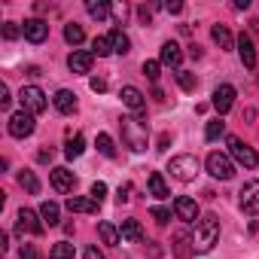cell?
Listing matches in <instances>:
<instances>
[{"instance_id":"obj_26","label":"cell","mask_w":259,"mask_h":259,"mask_svg":"<svg viewBox=\"0 0 259 259\" xmlns=\"http://www.w3.org/2000/svg\"><path fill=\"white\" fill-rule=\"evenodd\" d=\"M98 235H101V241H104V244H110V247H116V244H119V232H116V226H113V223H98Z\"/></svg>"},{"instance_id":"obj_36","label":"cell","mask_w":259,"mask_h":259,"mask_svg":"<svg viewBox=\"0 0 259 259\" xmlns=\"http://www.w3.org/2000/svg\"><path fill=\"white\" fill-rule=\"evenodd\" d=\"M159 70H162V61H144V73L156 82L159 79Z\"/></svg>"},{"instance_id":"obj_40","label":"cell","mask_w":259,"mask_h":259,"mask_svg":"<svg viewBox=\"0 0 259 259\" xmlns=\"http://www.w3.org/2000/svg\"><path fill=\"white\" fill-rule=\"evenodd\" d=\"M10 101H13V98H10V85H7V82H0V107L7 110V107H10Z\"/></svg>"},{"instance_id":"obj_23","label":"cell","mask_w":259,"mask_h":259,"mask_svg":"<svg viewBox=\"0 0 259 259\" xmlns=\"http://www.w3.org/2000/svg\"><path fill=\"white\" fill-rule=\"evenodd\" d=\"M82 150H85V138H82V135H70V138H67V147H64V156H67V159H79Z\"/></svg>"},{"instance_id":"obj_10","label":"cell","mask_w":259,"mask_h":259,"mask_svg":"<svg viewBox=\"0 0 259 259\" xmlns=\"http://www.w3.org/2000/svg\"><path fill=\"white\" fill-rule=\"evenodd\" d=\"M210 104H213V110H217L220 116H223V113H229V110H232V104H235V89H232V85H217V89H213V101H210Z\"/></svg>"},{"instance_id":"obj_47","label":"cell","mask_w":259,"mask_h":259,"mask_svg":"<svg viewBox=\"0 0 259 259\" xmlns=\"http://www.w3.org/2000/svg\"><path fill=\"white\" fill-rule=\"evenodd\" d=\"M37 159H40V162H49V159H52V150H40V156H37Z\"/></svg>"},{"instance_id":"obj_20","label":"cell","mask_w":259,"mask_h":259,"mask_svg":"<svg viewBox=\"0 0 259 259\" xmlns=\"http://www.w3.org/2000/svg\"><path fill=\"white\" fill-rule=\"evenodd\" d=\"M210 37H213V43H217L220 49H232V46H235V37H232V31H229L226 25H213V28H210Z\"/></svg>"},{"instance_id":"obj_28","label":"cell","mask_w":259,"mask_h":259,"mask_svg":"<svg viewBox=\"0 0 259 259\" xmlns=\"http://www.w3.org/2000/svg\"><path fill=\"white\" fill-rule=\"evenodd\" d=\"M85 10H89V16H92V19H98V22H107V19H110V13H113L107 4H101V0H98V4H95V0H89V7H85Z\"/></svg>"},{"instance_id":"obj_35","label":"cell","mask_w":259,"mask_h":259,"mask_svg":"<svg viewBox=\"0 0 259 259\" xmlns=\"http://www.w3.org/2000/svg\"><path fill=\"white\" fill-rule=\"evenodd\" d=\"M19 34H25V28H19L16 22H7L4 25V40H16Z\"/></svg>"},{"instance_id":"obj_11","label":"cell","mask_w":259,"mask_h":259,"mask_svg":"<svg viewBox=\"0 0 259 259\" xmlns=\"http://www.w3.org/2000/svg\"><path fill=\"white\" fill-rule=\"evenodd\" d=\"M119 98H122V104H125L128 110H135L138 116H141V113H144V107H147L144 92H141V89H135V85H125V89L119 92Z\"/></svg>"},{"instance_id":"obj_19","label":"cell","mask_w":259,"mask_h":259,"mask_svg":"<svg viewBox=\"0 0 259 259\" xmlns=\"http://www.w3.org/2000/svg\"><path fill=\"white\" fill-rule=\"evenodd\" d=\"M55 110L58 113H73L76 110V95L70 92V89H61V92H55Z\"/></svg>"},{"instance_id":"obj_44","label":"cell","mask_w":259,"mask_h":259,"mask_svg":"<svg viewBox=\"0 0 259 259\" xmlns=\"http://www.w3.org/2000/svg\"><path fill=\"white\" fill-rule=\"evenodd\" d=\"M138 16H141V22H144V25H150V19H153V16H150V10H147V7H141V10H138Z\"/></svg>"},{"instance_id":"obj_16","label":"cell","mask_w":259,"mask_h":259,"mask_svg":"<svg viewBox=\"0 0 259 259\" xmlns=\"http://www.w3.org/2000/svg\"><path fill=\"white\" fill-rule=\"evenodd\" d=\"M98 207H101V201H95L92 195L89 198H82V195H70L67 198V210L70 213H98Z\"/></svg>"},{"instance_id":"obj_37","label":"cell","mask_w":259,"mask_h":259,"mask_svg":"<svg viewBox=\"0 0 259 259\" xmlns=\"http://www.w3.org/2000/svg\"><path fill=\"white\" fill-rule=\"evenodd\" d=\"M153 220H156L159 226H168V220H171V210H168V207H153Z\"/></svg>"},{"instance_id":"obj_1","label":"cell","mask_w":259,"mask_h":259,"mask_svg":"<svg viewBox=\"0 0 259 259\" xmlns=\"http://www.w3.org/2000/svg\"><path fill=\"white\" fill-rule=\"evenodd\" d=\"M217 241H220V220H217L213 213H207V217H201V220L195 223L192 250H198V253H207V250H210Z\"/></svg>"},{"instance_id":"obj_6","label":"cell","mask_w":259,"mask_h":259,"mask_svg":"<svg viewBox=\"0 0 259 259\" xmlns=\"http://www.w3.org/2000/svg\"><path fill=\"white\" fill-rule=\"evenodd\" d=\"M238 201H241V210L256 217L259 213V180H247L238 192Z\"/></svg>"},{"instance_id":"obj_12","label":"cell","mask_w":259,"mask_h":259,"mask_svg":"<svg viewBox=\"0 0 259 259\" xmlns=\"http://www.w3.org/2000/svg\"><path fill=\"white\" fill-rule=\"evenodd\" d=\"M49 180H52V186H55V192H70L73 189V183H76V177H73V171H67V168H52L49 171Z\"/></svg>"},{"instance_id":"obj_22","label":"cell","mask_w":259,"mask_h":259,"mask_svg":"<svg viewBox=\"0 0 259 259\" xmlns=\"http://www.w3.org/2000/svg\"><path fill=\"white\" fill-rule=\"evenodd\" d=\"M150 195H156V198H168L171 195V189H168V183H165V177L159 171L150 174Z\"/></svg>"},{"instance_id":"obj_13","label":"cell","mask_w":259,"mask_h":259,"mask_svg":"<svg viewBox=\"0 0 259 259\" xmlns=\"http://www.w3.org/2000/svg\"><path fill=\"white\" fill-rule=\"evenodd\" d=\"M174 213H177L183 223H198V204H195L192 198H186V195H180V198L174 201Z\"/></svg>"},{"instance_id":"obj_7","label":"cell","mask_w":259,"mask_h":259,"mask_svg":"<svg viewBox=\"0 0 259 259\" xmlns=\"http://www.w3.org/2000/svg\"><path fill=\"white\" fill-rule=\"evenodd\" d=\"M229 153H232V159H235L238 165H244V168H256V165H259L256 150L247 147V144H241L238 138H229Z\"/></svg>"},{"instance_id":"obj_4","label":"cell","mask_w":259,"mask_h":259,"mask_svg":"<svg viewBox=\"0 0 259 259\" xmlns=\"http://www.w3.org/2000/svg\"><path fill=\"white\" fill-rule=\"evenodd\" d=\"M204 165H207V174L217 177V180H232L235 177V165H232V159L226 153H210Z\"/></svg>"},{"instance_id":"obj_30","label":"cell","mask_w":259,"mask_h":259,"mask_svg":"<svg viewBox=\"0 0 259 259\" xmlns=\"http://www.w3.org/2000/svg\"><path fill=\"white\" fill-rule=\"evenodd\" d=\"M110 52H113V43H110V37H95V40H92V55L104 58V55H110Z\"/></svg>"},{"instance_id":"obj_45","label":"cell","mask_w":259,"mask_h":259,"mask_svg":"<svg viewBox=\"0 0 259 259\" xmlns=\"http://www.w3.org/2000/svg\"><path fill=\"white\" fill-rule=\"evenodd\" d=\"M168 144H171V135H162V138H159V150L165 153V150H168Z\"/></svg>"},{"instance_id":"obj_29","label":"cell","mask_w":259,"mask_h":259,"mask_svg":"<svg viewBox=\"0 0 259 259\" xmlns=\"http://www.w3.org/2000/svg\"><path fill=\"white\" fill-rule=\"evenodd\" d=\"M19 183H22V189H28L31 195H37V192H40V180H37V174H34V171H22V174H19Z\"/></svg>"},{"instance_id":"obj_38","label":"cell","mask_w":259,"mask_h":259,"mask_svg":"<svg viewBox=\"0 0 259 259\" xmlns=\"http://www.w3.org/2000/svg\"><path fill=\"white\" fill-rule=\"evenodd\" d=\"M104 195H107V183H101V180L92 183V198L95 201H104Z\"/></svg>"},{"instance_id":"obj_21","label":"cell","mask_w":259,"mask_h":259,"mask_svg":"<svg viewBox=\"0 0 259 259\" xmlns=\"http://www.w3.org/2000/svg\"><path fill=\"white\" fill-rule=\"evenodd\" d=\"M110 37V43H113V52H119V55H128V52H132V40H128V34L125 31H110L107 34Z\"/></svg>"},{"instance_id":"obj_43","label":"cell","mask_w":259,"mask_h":259,"mask_svg":"<svg viewBox=\"0 0 259 259\" xmlns=\"http://www.w3.org/2000/svg\"><path fill=\"white\" fill-rule=\"evenodd\" d=\"M82 259H104V253L98 250V247H85V256Z\"/></svg>"},{"instance_id":"obj_2","label":"cell","mask_w":259,"mask_h":259,"mask_svg":"<svg viewBox=\"0 0 259 259\" xmlns=\"http://www.w3.org/2000/svg\"><path fill=\"white\" fill-rule=\"evenodd\" d=\"M119 128H122V141H125V147L128 150H135V153H144L147 150V122L138 116V119H122L119 122Z\"/></svg>"},{"instance_id":"obj_39","label":"cell","mask_w":259,"mask_h":259,"mask_svg":"<svg viewBox=\"0 0 259 259\" xmlns=\"http://www.w3.org/2000/svg\"><path fill=\"white\" fill-rule=\"evenodd\" d=\"M128 198H132V183H122V186H119V192H116V201H119V204H125Z\"/></svg>"},{"instance_id":"obj_17","label":"cell","mask_w":259,"mask_h":259,"mask_svg":"<svg viewBox=\"0 0 259 259\" xmlns=\"http://www.w3.org/2000/svg\"><path fill=\"white\" fill-rule=\"evenodd\" d=\"M238 55H241V64L244 67H256V49H253V40L247 34L238 37Z\"/></svg>"},{"instance_id":"obj_42","label":"cell","mask_w":259,"mask_h":259,"mask_svg":"<svg viewBox=\"0 0 259 259\" xmlns=\"http://www.w3.org/2000/svg\"><path fill=\"white\" fill-rule=\"evenodd\" d=\"M22 259H40L37 247H34V244H22Z\"/></svg>"},{"instance_id":"obj_31","label":"cell","mask_w":259,"mask_h":259,"mask_svg":"<svg viewBox=\"0 0 259 259\" xmlns=\"http://www.w3.org/2000/svg\"><path fill=\"white\" fill-rule=\"evenodd\" d=\"M76 253H73V244H67V241H61V244H55L52 250H49V259H73Z\"/></svg>"},{"instance_id":"obj_32","label":"cell","mask_w":259,"mask_h":259,"mask_svg":"<svg viewBox=\"0 0 259 259\" xmlns=\"http://www.w3.org/2000/svg\"><path fill=\"white\" fill-rule=\"evenodd\" d=\"M223 135H226V122H220V119L207 122V128H204V138H207V141H217V138H223Z\"/></svg>"},{"instance_id":"obj_8","label":"cell","mask_w":259,"mask_h":259,"mask_svg":"<svg viewBox=\"0 0 259 259\" xmlns=\"http://www.w3.org/2000/svg\"><path fill=\"white\" fill-rule=\"evenodd\" d=\"M34 113H28V110H22V113H13L10 116V135L13 138H31L34 135Z\"/></svg>"},{"instance_id":"obj_25","label":"cell","mask_w":259,"mask_h":259,"mask_svg":"<svg viewBox=\"0 0 259 259\" xmlns=\"http://www.w3.org/2000/svg\"><path fill=\"white\" fill-rule=\"evenodd\" d=\"M58 213H61V210H58V204H55V201H43V204H40L43 226H55V223H58Z\"/></svg>"},{"instance_id":"obj_24","label":"cell","mask_w":259,"mask_h":259,"mask_svg":"<svg viewBox=\"0 0 259 259\" xmlns=\"http://www.w3.org/2000/svg\"><path fill=\"white\" fill-rule=\"evenodd\" d=\"M122 238H125V241H144L141 223H138V220H125V223H122Z\"/></svg>"},{"instance_id":"obj_18","label":"cell","mask_w":259,"mask_h":259,"mask_svg":"<svg viewBox=\"0 0 259 259\" xmlns=\"http://www.w3.org/2000/svg\"><path fill=\"white\" fill-rule=\"evenodd\" d=\"M159 61L162 64H168V67H180V61H183V52H180V46L177 43H162V52H159Z\"/></svg>"},{"instance_id":"obj_27","label":"cell","mask_w":259,"mask_h":259,"mask_svg":"<svg viewBox=\"0 0 259 259\" xmlns=\"http://www.w3.org/2000/svg\"><path fill=\"white\" fill-rule=\"evenodd\" d=\"M64 40H67L70 46H79V43L85 40V31H82L76 22H70V25H64Z\"/></svg>"},{"instance_id":"obj_15","label":"cell","mask_w":259,"mask_h":259,"mask_svg":"<svg viewBox=\"0 0 259 259\" xmlns=\"http://www.w3.org/2000/svg\"><path fill=\"white\" fill-rule=\"evenodd\" d=\"M92 61H95V55H92V52H85V49H76V52H70V58H67V67H70L73 73H89V70H92Z\"/></svg>"},{"instance_id":"obj_34","label":"cell","mask_w":259,"mask_h":259,"mask_svg":"<svg viewBox=\"0 0 259 259\" xmlns=\"http://www.w3.org/2000/svg\"><path fill=\"white\" fill-rule=\"evenodd\" d=\"M98 150H101V156H107V159H113V156H116V147H113V138H110V135H98Z\"/></svg>"},{"instance_id":"obj_14","label":"cell","mask_w":259,"mask_h":259,"mask_svg":"<svg viewBox=\"0 0 259 259\" xmlns=\"http://www.w3.org/2000/svg\"><path fill=\"white\" fill-rule=\"evenodd\" d=\"M46 37H49V25H46L43 19H28V22H25V40L43 43Z\"/></svg>"},{"instance_id":"obj_3","label":"cell","mask_w":259,"mask_h":259,"mask_svg":"<svg viewBox=\"0 0 259 259\" xmlns=\"http://www.w3.org/2000/svg\"><path fill=\"white\" fill-rule=\"evenodd\" d=\"M168 171H171V177H177V180H183V183H192V180L198 177V159L189 156V153L174 156L171 165H168Z\"/></svg>"},{"instance_id":"obj_9","label":"cell","mask_w":259,"mask_h":259,"mask_svg":"<svg viewBox=\"0 0 259 259\" xmlns=\"http://www.w3.org/2000/svg\"><path fill=\"white\" fill-rule=\"evenodd\" d=\"M16 229H19V235H43V223H40L37 213L28 210V207L19 210V223H16Z\"/></svg>"},{"instance_id":"obj_41","label":"cell","mask_w":259,"mask_h":259,"mask_svg":"<svg viewBox=\"0 0 259 259\" xmlns=\"http://www.w3.org/2000/svg\"><path fill=\"white\" fill-rule=\"evenodd\" d=\"M89 85H92V92H107V79L104 76H92Z\"/></svg>"},{"instance_id":"obj_5","label":"cell","mask_w":259,"mask_h":259,"mask_svg":"<svg viewBox=\"0 0 259 259\" xmlns=\"http://www.w3.org/2000/svg\"><path fill=\"white\" fill-rule=\"evenodd\" d=\"M19 101H22V110H28V113H43V110L49 107L43 89H37V85H25V89L19 92Z\"/></svg>"},{"instance_id":"obj_46","label":"cell","mask_w":259,"mask_h":259,"mask_svg":"<svg viewBox=\"0 0 259 259\" xmlns=\"http://www.w3.org/2000/svg\"><path fill=\"white\" fill-rule=\"evenodd\" d=\"M165 10H168V13H174V16H177V13H183V4H168V7H165Z\"/></svg>"},{"instance_id":"obj_33","label":"cell","mask_w":259,"mask_h":259,"mask_svg":"<svg viewBox=\"0 0 259 259\" xmlns=\"http://www.w3.org/2000/svg\"><path fill=\"white\" fill-rule=\"evenodd\" d=\"M177 82H180L183 92H195V85H198L195 73H189V70H177Z\"/></svg>"}]
</instances>
